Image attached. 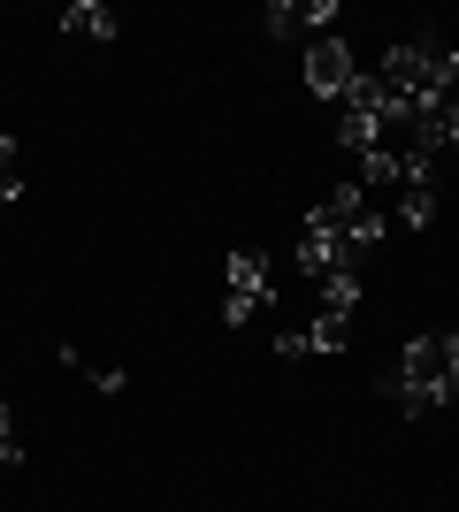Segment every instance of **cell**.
<instances>
[{"label": "cell", "instance_id": "obj_1", "mask_svg": "<svg viewBox=\"0 0 459 512\" xmlns=\"http://www.w3.org/2000/svg\"><path fill=\"white\" fill-rule=\"evenodd\" d=\"M375 390H383L398 413H414V421H421V413H437V406H459V329H429V337H414Z\"/></svg>", "mask_w": 459, "mask_h": 512}, {"label": "cell", "instance_id": "obj_2", "mask_svg": "<svg viewBox=\"0 0 459 512\" xmlns=\"http://www.w3.org/2000/svg\"><path fill=\"white\" fill-rule=\"evenodd\" d=\"M375 77H383L398 100H414V107L452 100V85H459V46L444 39L437 23H421L414 39H398L391 54H383V69H375Z\"/></svg>", "mask_w": 459, "mask_h": 512}, {"label": "cell", "instance_id": "obj_3", "mask_svg": "<svg viewBox=\"0 0 459 512\" xmlns=\"http://www.w3.org/2000/svg\"><path fill=\"white\" fill-rule=\"evenodd\" d=\"M268 306H276V276H268V260L253 253V245H238V253H230V283H222V321L245 329V321L268 314Z\"/></svg>", "mask_w": 459, "mask_h": 512}, {"label": "cell", "instance_id": "obj_4", "mask_svg": "<svg viewBox=\"0 0 459 512\" xmlns=\"http://www.w3.org/2000/svg\"><path fill=\"white\" fill-rule=\"evenodd\" d=\"M345 16V8H337V0H268L261 8V31L268 39H329V23Z\"/></svg>", "mask_w": 459, "mask_h": 512}, {"label": "cell", "instance_id": "obj_5", "mask_svg": "<svg viewBox=\"0 0 459 512\" xmlns=\"http://www.w3.org/2000/svg\"><path fill=\"white\" fill-rule=\"evenodd\" d=\"M291 268H306V276H337V268H352V245L337 237L329 207L306 214V237H299V253H291Z\"/></svg>", "mask_w": 459, "mask_h": 512}, {"label": "cell", "instance_id": "obj_6", "mask_svg": "<svg viewBox=\"0 0 459 512\" xmlns=\"http://www.w3.org/2000/svg\"><path fill=\"white\" fill-rule=\"evenodd\" d=\"M345 344H352V321L322 314V321H306V329H276V360H329Z\"/></svg>", "mask_w": 459, "mask_h": 512}, {"label": "cell", "instance_id": "obj_7", "mask_svg": "<svg viewBox=\"0 0 459 512\" xmlns=\"http://www.w3.org/2000/svg\"><path fill=\"white\" fill-rule=\"evenodd\" d=\"M306 85L322 92V100H345V85H352V46L337 39V31L306 46Z\"/></svg>", "mask_w": 459, "mask_h": 512}, {"label": "cell", "instance_id": "obj_8", "mask_svg": "<svg viewBox=\"0 0 459 512\" xmlns=\"http://www.w3.org/2000/svg\"><path fill=\"white\" fill-rule=\"evenodd\" d=\"M398 222H406V230H429V222H437V169H429V161H406V184H398Z\"/></svg>", "mask_w": 459, "mask_h": 512}, {"label": "cell", "instance_id": "obj_9", "mask_svg": "<svg viewBox=\"0 0 459 512\" xmlns=\"http://www.w3.org/2000/svg\"><path fill=\"white\" fill-rule=\"evenodd\" d=\"M62 31H69V39H100V46H115V31H123V23H115L108 0H69V8H62Z\"/></svg>", "mask_w": 459, "mask_h": 512}, {"label": "cell", "instance_id": "obj_10", "mask_svg": "<svg viewBox=\"0 0 459 512\" xmlns=\"http://www.w3.org/2000/svg\"><path fill=\"white\" fill-rule=\"evenodd\" d=\"M54 360H62L69 375H85V383L100 390V398H115V390H131V375H123V367H92L85 352H77V344H54Z\"/></svg>", "mask_w": 459, "mask_h": 512}, {"label": "cell", "instance_id": "obj_11", "mask_svg": "<svg viewBox=\"0 0 459 512\" xmlns=\"http://www.w3.org/2000/svg\"><path fill=\"white\" fill-rule=\"evenodd\" d=\"M375 184H406V153H391V146L360 153V192H375Z\"/></svg>", "mask_w": 459, "mask_h": 512}, {"label": "cell", "instance_id": "obj_12", "mask_svg": "<svg viewBox=\"0 0 459 512\" xmlns=\"http://www.w3.org/2000/svg\"><path fill=\"white\" fill-rule=\"evenodd\" d=\"M329 283V306H322V314H360V276H352V268H337V276H322Z\"/></svg>", "mask_w": 459, "mask_h": 512}, {"label": "cell", "instance_id": "obj_13", "mask_svg": "<svg viewBox=\"0 0 459 512\" xmlns=\"http://www.w3.org/2000/svg\"><path fill=\"white\" fill-rule=\"evenodd\" d=\"M23 199V161H16V138L0 130V207H16Z\"/></svg>", "mask_w": 459, "mask_h": 512}, {"label": "cell", "instance_id": "obj_14", "mask_svg": "<svg viewBox=\"0 0 459 512\" xmlns=\"http://www.w3.org/2000/svg\"><path fill=\"white\" fill-rule=\"evenodd\" d=\"M0 467H23V444H16V413L0 406Z\"/></svg>", "mask_w": 459, "mask_h": 512}, {"label": "cell", "instance_id": "obj_15", "mask_svg": "<svg viewBox=\"0 0 459 512\" xmlns=\"http://www.w3.org/2000/svg\"><path fill=\"white\" fill-rule=\"evenodd\" d=\"M452 153H459V130H452Z\"/></svg>", "mask_w": 459, "mask_h": 512}]
</instances>
